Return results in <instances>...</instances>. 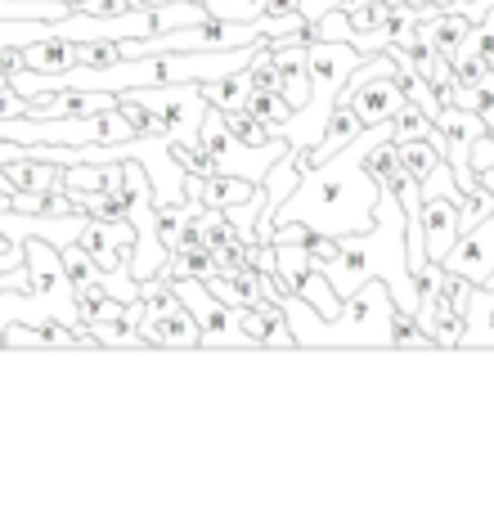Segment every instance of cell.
<instances>
[{
	"label": "cell",
	"instance_id": "cell-23",
	"mask_svg": "<svg viewBox=\"0 0 494 512\" xmlns=\"http://www.w3.org/2000/svg\"><path fill=\"white\" fill-rule=\"evenodd\" d=\"M247 108H252V113L261 117V122L270 126L274 135H279V126L292 117V104L279 95V90H252V99H247Z\"/></svg>",
	"mask_w": 494,
	"mask_h": 512
},
{
	"label": "cell",
	"instance_id": "cell-9",
	"mask_svg": "<svg viewBox=\"0 0 494 512\" xmlns=\"http://www.w3.org/2000/svg\"><path fill=\"white\" fill-rule=\"evenodd\" d=\"M441 265L450 274H463L468 283H486V274L494 270V216L472 225V230L450 248V256H445Z\"/></svg>",
	"mask_w": 494,
	"mask_h": 512
},
{
	"label": "cell",
	"instance_id": "cell-22",
	"mask_svg": "<svg viewBox=\"0 0 494 512\" xmlns=\"http://www.w3.org/2000/svg\"><path fill=\"white\" fill-rule=\"evenodd\" d=\"M59 256H63V274H68L72 292L86 288V283H99V265H95V256L81 248V243H63Z\"/></svg>",
	"mask_w": 494,
	"mask_h": 512
},
{
	"label": "cell",
	"instance_id": "cell-24",
	"mask_svg": "<svg viewBox=\"0 0 494 512\" xmlns=\"http://www.w3.org/2000/svg\"><path fill=\"white\" fill-rule=\"evenodd\" d=\"M247 81H252V90H279V72H274V54L265 45V36L256 41L252 59H247Z\"/></svg>",
	"mask_w": 494,
	"mask_h": 512
},
{
	"label": "cell",
	"instance_id": "cell-13",
	"mask_svg": "<svg viewBox=\"0 0 494 512\" xmlns=\"http://www.w3.org/2000/svg\"><path fill=\"white\" fill-rule=\"evenodd\" d=\"M459 351H494V288H486V283L472 288Z\"/></svg>",
	"mask_w": 494,
	"mask_h": 512
},
{
	"label": "cell",
	"instance_id": "cell-6",
	"mask_svg": "<svg viewBox=\"0 0 494 512\" xmlns=\"http://www.w3.org/2000/svg\"><path fill=\"white\" fill-rule=\"evenodd\" d=\"M131 99L149 104L158 113L162 131L180 144H198V126H203V113H207V99H203V86H140V90H126Z\"/></svg>",
	"mask_w": 494,
	"mask_h": 512
},
{
	"label": "cell",
	"instance_id": "cell-15",
	"mask_svg": "<svg viewBox=\"0 0 494 512\" xmlns=\"http://www.w3.org/2000/svg\"><path fill=\"white\" fill-rule=\"evenodd\" d=\"M0 167H5L14 189H59V176H63L59 162L32 158V153H27V158H9V162H0Z\"/></svg>",
	"mask_w": 494,
	"mask_h": 512
},
{
	"label": "cell",
	"instance_id": "cell-11",
	"mask_svg": "<svg viewBox=\"0 0 494 512\" xmlns=\"http://www.w3.org/2000/svg\"><path fill=\"white\" fill-rule=\"evenodd\" d=\"M144 346H162V351H189V346H203V328L189 315V306L180 301L176 310H162V315H144L140 324Z\"/></svg>",
	"mask_w": 494,
	"mask_h": 512
},
{
	"label": "cell",
	"instance_id": "cell-16",
	"mask_svg": "<svg viewBox=\"0 0 494 512\" xmlns=\"http://www.w3.org/2000/svg\"><path fill=\"white\" fill-rule=\"evenodd\" d=\"M203 99L221 113H234V108H247L252 99V81H247V68L230 72V77H216V81H203Z\"/></svg>",
	"mask_w": 494,
	"mask_h": 512
},
{
	"label": "cell",
	"instance_id": "cell-17",
	"mask_svg": "<svg viewBox=\"0 0 494 512\" xmlns=\"http://www.w3.org/2000/svg\"><path fill=\"white\" fill-rule=\"evenodd\" d=\"M391 140H396V144H409V140H432V144H441V131H436V122L423 113V108L405 99V108L391 117ZM441 153H445V149H441Z\"/></svg>",
	"mask_w": 494,
	"mask_h": 512
},
{
	"label": "cell",
	"instance_id": "cell-3",
	"mask_svg": "<svg viewBox=\"0 0 494 512\" xmlns=\"http://www.w3.org/2000/svg\"><path fill=\"white\" fill-rule=\"evenodd\" d=\"M288 324L297 346H315V351H396V297L382 279H364L351 297L342 301L333 319H324L306 297L288 292L283 297Z\"/></svg>",
	"mask_w": 494,
	"mask_h": 512
},
{
	"label": "cell",
	"instance_id": "cell-1",
	"mask_svg": "<svg viewBox=\"0 0 494 512\" xmlns=\"http://www.w3.org/2000/svg\"><path fill=\"white\" fill-rule=\"evenodd\" d=\"M391 135V122H378V126H364L346 149H337L333 158H324L319 167L301 171L297 189L283 198V207L274 212V225H288V221H301L310 225L315 234L324 239H342V234H364L378 216V194L382 185L369 176L364 158L378 140ZM270 225V234H274Z\"/></svg>",
	"mask_w": 494,
	"mask_h": 512
},
{
	"label": "cell",
	"instance_id": "cell-21",
	"mask_svg": "<svg viewBox=\"0 0 494 512\" xmlns=\"http://www.w3.org/2000/svg\"><path fill=\"white\" fill-rule=\"evenodd\" d=\"M72 301H77V315H81V324H95V319L117 315V310L126 306V301L108 297V292H104V283H86V288H77V292H72Z\"/></svg>",
	"mask_w": 494,
	"mask_h": 512
},
{
	"label": "cell",
	"instance_id": "cell-12",
	"mask_svg": "<svg viewBox=\"0 0 494 512\" xmlns=\"http://www.w3.org/2000/svg\"><path fill=\"white\" fill-rule=\"evenodd\" d=\"M185 194L198 198L203 207H234V203H247V198L256 194L252 180L243 176H194V171H185Z\"/></svg>",
	"mask_w": 494,
	"mask_h": 512
},
{
	"label": "cell",
	"instance_id": "cell-2",
	"mask_svg": "<svg viewBox=\"0 0 494 512\" xmlns=\"http://www.w3.org/2000/svg\"><path fill=\"white\" fill-rule=\"evenodd\" d=\"M324 274L342 301L351 297L364 279H382L391 288V297H396V306L414 315L418 279H414V270H409V248H405V207H400L391 185H382L378 216H373L369 230L337 239V256L324 265Z\"/></svg>",
	"mask_w": 494,
	"mask_h": 512
},
{
	"label": "cell",
	"instance_id": "cell-10",
	"mask_svg": "<svg viewBox=\"0 0 494 512\" xmlns=\"http://www.w3.org/2000/svg\"><path fill=\"white\" fill-rule=\"evenodd\" d=\"M239 324L243 333L252 337L256 351H292L297 337H292V324H288V310L279 301H252V306H239Z\"/></svg>",
	"mask_w": 494,
	"mask_h": 512
},
{
	"label": "cell",
	"instance_id": "cell-20",
	"mask_svg": "<svg viewBox=\"0 0 494 512\" xmlns=\"http://www.w3.org/2000/svg\"><path fill=\"white\" fill-rule=\"evenodd\" d=\"M297 297H306L310 306H315L324 319H333L337 310H342V297H337V292H333V283H328V274L319 270V265L306 274V279L297 283Z\"/></svg>",
	"mask_w": 494,
	"mask_h": 512
},
{
	"label": "cell",
	"instance_id": "cell-27",
	"mask_svg": "<svg viewBox=\"0 0 494 512\" xmlns=\"http://www.w3.org/2000/svg\"><path fill=\"white\" fill-rule=\"evenodd\" d=\"M472 113L494 131V72H486V77L472 86Z\"/></svg>",
	"mask_w": 494,
	"mask_h": 512
},
{
	"label": "cell",
	"instance_id": "cell-19",
	"mask_svg": "<svg viewBox=\"0 0 494 512\" xmlns=\"http://www.w3.org/2000/svg\"><path fill=\"white\" fill-rule=\"evenodd\" d=\"M396 153H400V162H405V171L418 180V185H423V180L432 176V171L445 162L441 144H432V140H409V144H396Z\"/></svg>",
	"mask_w": 494,
	"mask_h": 512
},
{
	"label": "cell",
	"instance_id": "cell-5",
	"mask_svg": "<svg viewBox=\"0 0 494 512\" xmlns=\"http://www.w3.org/2000/svg\"><path fill=\"white\" fill-rule=\"evenodd\" d=\"M176 292L189 306V315L198 319V328H203L207 351H256L252 337H247L239 324V310L225 306L203 279H176Z\"/></svg>",
	"mask_w": 494,
	"mask_h": 512
},
{
	"label": "cell",
	"instance_id": "cell-7",
	"mask_svg": "<svg viewBox=\"0 0 494 512\" xmlns=\"http://www.w3.org/2000/svg\"><path fill=\"white\" fill-rule=\"evenodd\" d=\"M23 270H27L23 292H32V297H72V283L63 274V256L41 234H32L23 243Z\"/></svg>",
	"mask_w": 494,
	"mask_h": 512
},
{
	"label": "cell",
	"instance_id": "cell-30",
	"mask_svg": "<svg viewBox=\"0 0 494 512\" xmlns=\"http://www.w3.org/2000/svg\"><path fill=\"white\" fill-rule=\"evenodd\" d=\"M486 288H494V270H490V274H486Z\"/></svg>",
	"mask_w": 494,
	"mask_h": 512
},
{
	"label": "cell",
	"instance_id": "cell-18",
	"mask_svg": "<svg viewBox=\"0 0 494 512\" xmlns=\"http://www.w3.org/2000/svg\"><path fill=\"white\" fill-rule=\"evenodd\" d=\"M203 18H212L203 0H162V5H153V32L189 27V23H203Z\"/></svg>",
	"mask_w": 494,
	"mask_h": 512
},
{
	"label": "cell",
	"instance_id": "cell-29",
	"mask_svg": "<svg viewBox=\"0 0 494 512\" xmlns=\"http://www.w3.org/2000/svg\"><path fill=\"white\" fill-rule=\"evenodd\" d=\"M360 5H369V0H297V9L306 18H319L328 9H360Z\"/></svg>",
	"mask_w": 494,
	"mask_h": 512
},
{
	"label": "cell",
	"instance_id": "cell-25",
	"mask_svg": "<svg viewBox=\"0 0 494 512\" xmlns=\"http://www.w3.org/2000/svg\"><path fill=\"white\" fill-rule=\"evenodd\" d=\"M225 122H230V131L239 135L243 144H270L274 140V131L252 113V108H234V113H225Z\"/></svg>",
	"mask_w": 494,
	"mask_h": 512
},
{
	"label": "cell",
	"instance_id": "cell-26",
	"mask_svg": "<svg viewBox=\"0 0 494 512\" xmlns=\"http://www.w3.org/2000/svg\"><path fill=\"white\" fill-rule=\"evenodd\" d=\"M122 59V41H77V68H113Z\"/></svg>",
	"mask_w": 494,
	"mask_h": 512
},
{
	"label": "cell",
	"instance_id": "cell-8",
	"mask_svg": "<svg viewBox=\"0 0 494 512\" xmlns=\"http://www.w3.org/2000/svg\"><path fill=\"white\" fill-rule=\"evenodd\" d=\"M459 239H463L459 198H454V194H423V243H427V261H445Z\"/></svg>",
	"mask_w": 494,
	"mask_h": 512
},
{
	"label": "cell",
	"instance_id": "cell-4",
	"mask_svg": "<svg viewBox=\"0 0 494 512\" xmlns=\"http://www.w3.org/2000/svg\"><path fill=\"white\" fill-rule=\"evenodd\" d=\"M198 144L212 153V162H216V171H221V176H243V180H252V185H261L265 171H270L274 162L292 149L283 135H274L270 144H243L239 135L230 131L225 113H221V108H212V104H207L203 126H198Z\"/></svg>",
	"mask_w": 494,
	"mask_h": 512
},
{
	"label": "cell",
	"instance_id": "cell-14",
	"mask_svg": "<svg viewBox=\"0 0 494 512\" xmlns=\"http://www.w3.org/2000/svg\"><path fill=\"white\" fill-rule=\"evenodd\" d=\"M23 54H27V68H36V72H68V68H77V41L54 36V32L27 41Z\"/></svg>",
	"mask_w": 494,
	"mask_h": 512
},
{
	"label": "cell",
	"instance_id": "cell-28",
	"mask_svg": "<svg viewBox=\"0 0 494 512\" xmlns=\"http://www.w3.org/2000/svg\"><path fill=\"white\" fill-rule=\"evenodd\" d=\"M27 108H32V99L27 95H18L14 86H0V122H9V117H27Z\"/></svg>",
	"mask_w": 494,
	"mask_h": 512
}]
</instances>
